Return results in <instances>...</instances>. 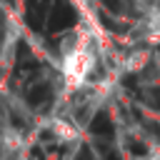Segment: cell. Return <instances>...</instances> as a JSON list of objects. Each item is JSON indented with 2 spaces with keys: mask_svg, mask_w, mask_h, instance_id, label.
Returning <instances> with one entry per match:
<instances>
[{
  "mask_svg": "<svg viewBox=\"0 0 160 160\" xmlns=\"http://www.w3.org/2000/svg\"><path fill=\"white\" fill-rule=\"evenodd\" d=\"M130 152H132V155H145L148 148H145L142 142H132V145H130Z\"/></svg>",
  "mask_w": 160,
  "mask_h": 160,
  "instance_id": "obj_2",
  "label": "cell"
},
{
  "mask_svg": "<svg viewBox=\"0 0 160 160\" xmlns=\"http://www.w3.org/2000/svg\"><path fill=\"white\" fill-rule=\"evenodd\" d=\"M102 2H105V5L110 8V10H115V12L120 10V0H102Z\"/></svg>",
  "mask_w": 160,
  "mask_h": 160,
  "instance_id": "obj_3",
  "label": "cell"
},
{
  "mask_svg": "<svg viewBox=\"0 0 160 160\" xmlns=\"http://www.w3.org/2000/svg\"><path fill=\"white\" fill-rule=\"evenodd\" d=\"M92 132H98V135H112V122H110V118L105 115V112H98L95 118H92Z\"/></svg>",
  "mask_w": 160,
  "mask_h": 160,
  "instance_id": "obj_1",
  "label": "cell"
}]
</instances>
